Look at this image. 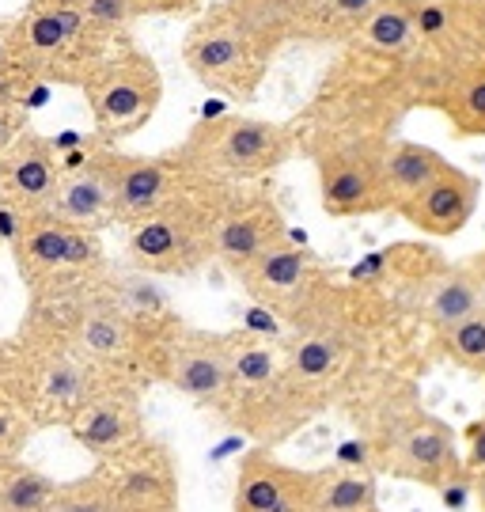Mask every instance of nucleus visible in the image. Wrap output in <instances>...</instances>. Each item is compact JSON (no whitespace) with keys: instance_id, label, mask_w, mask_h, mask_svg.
Returning <instances> with one entry per match:
<instances>
[{"instance_id":"nucleus-1","label":"nucleus","mask_w":485,"mask_h":512,"mask_svg":"<svg viewBox=\"0 0 485 512\" xmlns=\"http://www.w3.org/2000/svg\"><path fill=\"white\" fill-rule=\"evenodd\" d=\"M228 186L190 175L152 217L129 224V258L144 274H194L213 258V228Z\"/></svg>"},{"instance_id":"nucleus-2","label":"nucleus","mask_w":485,"mask_h":512,"mask_svg":"<svg viewBox=\"0 0 485 512\" xmlns=\"http://www.w3.org/2000/svg\"><path fill=\"white\" fill-rule=\"evenodd\" d=\"M360 448L368 452L364 463L372 471L414 478L432 490H444L451 486V478L467 475L448 425L391 391L376 403V414H372V425L360 440Z\"/></svg>"},{"instance_id":"nucleus-3","label":"nucleus","mask_w":485,"mask_h":512,"mask_svg":"<svg viewBox=\"0 0 485 512\" xmlns=\"http://www.w3.org/2000/svg\"><path fill=\"white\" fill-rule=\"evenodd\" d=\"M114 380L122 376L91 365L72 346H23L16 353H4V365H0V384L16 395V403L23 406L35 429L69 425Z\"/></svg>"},{"instance_id":"nucleus-4","label":"nucleus","mask_w":485,"mask_h":512,"mask_svg":"<svg viewBox=\"0 0 485 512\" xmlns=\"http://www.w3.org/2000/svg\"><path fill=\"white\" fill-rule=\"evenodd\" d=\"M292 152H296V133H288L285 126L266 122V118L228 114V118L194 126V133L175 156L190 175L232 186L270 175Z\"/></svg>"},{"instance_id":"nucleus-5","label":"nucleus","mask_w":485,"mask_h":512,"mask_svg":"<svg viewBox=\"0 0 485 512\" xmlns=\"http://www.w3.org/2000/svg\"><path fill=\"white\" fill-rule=\"evenodd\" d=\"M103 42L107 38L84 19L80 0H35L12 35V54L31 69L72 80V73L88 76L103 61Z\"/></svg>"},{"instance_id":"nucleus-6","label":"nucleus","mask_w":485,"mask_h":512,"mask_svg":"<svg viewBox=\"0 0 485 512\" xmlns=\"http://www.w3.org/2000/svg\"><path fill=\"white\" fill-rule=\"evenodd\" d=\"M80 84L88 92L95 126L110 141H122L129 133H137L156 114L163 99V80L156 61L137 54V50L103 57Z\"/></svg>"},{"instance_id":"nucleus-7","label":"nucleus","mask_w":485,"mask_h":512,"mask_svg":"<svg viewBox=\"0 0 485 512\" xmlns=\"http://www.w3.org/2000/svg\"><path fill=\"white\" fill-rule=\"evenodd\" d=\"M383 148H387L383 137L360 133L315 152L319 194L330 217H368V213L391 209L383 190Z\"/></svg>"},{"instance_id":"nucleus-8","label":"nucleus","mask_w":485,"mask_h":512,"mask_svg":"<svg viewBox=\"0 0 485 512\" xmlns=\"http://www.w3.org/2000/svg\"><path fill=\"white\" fill-rule=\"evenodd\" d=\"M182 57L201 84L235 95V99H251L270 65V54L254 38L243 35L220 8L190 31Z\"/></svg>"},{"instance_id":"nucleus-9","label":"nucleus","mask_w":485,"mask_h":512,"mask_svg":"<svg viewBox=\"0 0 485 512\" xmlns=\"http://www.w3.org/2000/svg\"><path fill=\"white\" fill-rule=\"evenodd\" d=\"M198 406L224 414L232 399V338H209L175 327L156 357V376Z\"/></svg>"},{"instance_id":"nucleus-10","label":"nucleus","mask_w":485,"mask_h":512,"mask_svg":"<svg viewBox=\"0 0 485 512\" xmlns=\"http://www.w3.org/2000/svg\"><path fill=\"white\" fill-rule=\"evenodd\" d=\"M12 251L19 258L23 281H31V289L46 285V281H57V277L95 281L103 274L99 232L72 228V224H61V220L46 217V213L27 220V228H23V236H19Z\"/></svg>"},{"instance_id":"nucleus-11","label":"nucleus","mask_w":485,"mask_h":512,"mask_svg":"<svg viewBox=\"0 0 485 512\" xmlns=\"http://www.w3.org/2000/svg\"><path fill=\"white\" fill-rule=\"evenodd\" d=\"M95 471L107 478L118 512H179V467L160 440L141 437Z\"/></svg>"},{"instance_id":"nucleus-12","label":"nucleus","mask_w":485,"mask_h":512,"mask_svg":"<svg viewBox=\"0 0 485 512\" xmlns=\"http://www.w3.org/2000/svg\"><path fill=\"white\" fill-rule=\"evenodd\" d=\"M239 277H243V289L258 304H266L277 315H285L292 327L330 289L323 266L307 255L304 247H292V243H281V247H273L266 255H258L247 270H239Z\"/></svg>"},{"instance_id":"nucleus-13","label":"nucleus","mask_w":485,"mask_h":512,"mask_svg":"<svg viewBox=\"0 0 485 512\" xmlns=\"http://www.w3.org/2000/svg\"><path fill=\"white\" fill-rule=\"evenodd\" d=\"M319 509V471L288 467L266 448L243 456L235 471L232 512H315Z\"/></svg>"},{"instance_id":"nucleus-14","label":"nucleus","mask_w":485,"mask_h":512,"mask_svg":"<svg viewBox=\"0 0 485 512\" xmlns=\"http://www.w3.org/2000/svg\"><path fill=\"white\" fill-rule=\"evenodd\" d=\"M288 243V228L270 194H228L213 228V255L232 266L235 274L247 270L254 258Z\"/></svg>"},{"instance_id":"nucleus-15","label":"nucleus","mask_w":485,"mask_h":512,"mask_svg":"<svg viewBox=\"0 0 485 512\" xmlns=\"http://www.w3.org/2000/svg\"><path fill=\"white\" fill-rule=\"evenodd\" d=\"M65 429H69V437L76 440L88 456L99 459V463L110 456H118V452L133 448L141 437H148V433H144L141 391H137V384H129V380H114V384L103 387Z\"/></svg>"},{"instance_id":"nucleus-16","label":"nucleus","mask_w":485,"mask_h":512,"mask_svg":"<svg viewBox=\"0 0 485 512\" xmlns=\"http://www.w3.org/2000/svg\"><path fill=\"white\" fill-rule=\"evenodd\" d=\"M190 179L179 156H122L114 152V220L152 217L163 202L175 198V190Z\"/></svg>"},{"instance_id":"nucleus-17","label":"nucleus","mask_w":485,"mask_h":512,"mask_svg":"<svg viewBox=\"0 0 485 512\" xmlns=\"http://www.w3.org/2000/svg\"><path fill=\"white\" fill-rule=\"evenodd\" d=\"M46 217L99 232L107 220H114V152L99 148L91 152L76 171H65L57 183L54 202L46 205Z\"/></svg>"},{"instance_id":"nucleus-18","label":"nucleus","mask_w":485,"mask_h":512,"mask_svg":"<svg viewBox=\"0 0 485 512\" xmlns=\"http://www.w3.org/2000/svg\"><path fill=\"white\" fill-rule=\"evenodd\" d=\"M61 183V160L54 156V145L35 133H23L0 156V198L19 205L27 217L46 213Z\"/></svg>"},{"instance_id":"nucleus-19","label":"nucleus","mask_w":485,"mask_h":512,"mask_svg":"<svg viewBox=\"0 0 485 512\" xmlns=\"http://www.w3.org/2000/svg\"><path fill=\"white\" fill-rule=\"evenodd\" d=\"M474 205H478V179L448 164L425 190H417L414 198L395 213H402L425 236L444 239L459 236L467 228V220L474 217Z\"/></svg>"},{"instance_id":"nucleus-20","label":"nucleus","mask_w":485,"mask_h":512,"mask_svg":"<svg viewBox=\"0 0 485 512\" xmlns=\"http://www.w3.org/2000/svg\"><path fill=\"white\" fill-rule=\"evenodd\" d=\"M485 308V262H463V266H451L440 277L429 281V293L421 300V315L436 334H444L448 327L470 319L474 311Z\"/></svg>"},{"instance_id":"nucleus-21","label":"nucleus","mask_w":485,"mask_h":512,"mask_svg":"<svg viewBox=\"0 0 485 512\" xmlns=\"http://www.w3.org/2000/svg\"><path fill=\"white\" fill-rule=\"evenodd\" d=\"M432 107L444 110L455 137H485V54L455 61L436 84Z\"/></svg>"},{"instance_id":"nucleus-22","label":"nucleus","mask_w":485,"mask_h":512,"mask_svg":"<svg viewBox=\"0 0 485 512\" xmlns=\"http://www.w3.org/2000/svg\"><path fill=\"white\" fill-rule=\"evenodd\" d=\"M444 167H448V160L436 148L417 145V141H387V148H383V190H387V205L402 209Z\"/></svg>"},{"instance_id":"nucleus-23","label":"nucleus","mask_w":485,"mask_h":512,"mask_svg":"<svg viewBox=\"0 0 485 512\" xmlns=\"http://www.w3.org/2000/svg\"><path fill=\"white\" fill-rule=\"evenodd\" d=\"M357 38L372 54H383V57H406L421 46L406 0H383L376 12L368 16V23L357 31Z\"/></svg>"},{"instance_id":"nucleus-24","label":"nucleus","mask_w":485,"mask_h":512,"mask_svg":"<svg viewBox=\"0 0 485 512\" xmlns=\"http://www.w3.org/2000/svg\"><path fill=\"white\" fill-rule=\"evenodd\" d=\"M54 478L31 463L4 459L0 463V512H46L57 497Z\"/></svg>"},{"instance_id":"nucleus-25","label":"nucleus","mask_w":485,"mask_h":512,"mask_svg":"<svg viewBox=\"0 0 485 512\" xmlns=\"http://www.w3.org/2000/svg\"><path fill=\"white\" fill-rule=\"evenodd\" d=\"M285 372L281 349L270 342H254L251 334H235L232 338V395L243 391H258V387L273 384ZM232 403V399H228Z\"/></svg>"},{"instance_id":"nucleus-26","label":"nucleus","mask_w":485,"mask_h":512,"mask_svg":"<svg viewBox=\"0 0 485 512\" xmlns=\"http://www.w3.org/2000/svg\"><path fill=\"white\" fill-rule=\"evenodd\" d=\"M315 512H379L372 478L349 467L319 471V509Z\"/></svg>"},{"instance_id":"nucleus-27","label":"nucleus","mask_w":485,"mask_h":512,"mask_svg":"<svg viewBox=\"0 0 485 512\" xmlns=\"http://www.w3.org/2000/svg\"><path fill=\"white\" fill-rule=\"evenodd\" d=\"M379 4L383 0H315L307 8L300 31L319 38H349L368 23V16L376 12Z\"/></svg>"},{"instance_id":"nucleus-28","label":"nucleus","mask_w":485,"mask_h":512,"mask_svg":"<svg viewBox=\"0 0 485 512\" xmlns=\"http://www.w3.org/2000/svg\"><path fill=\"white\" fill-rule=\"evenodd\" d=\"M436 338H440L444 357H451L459 368H470V372L485 376V308L474 311L463 323L448 327L444 334H436Z\"/></svg>"},{"instance_id":"nucleus-29","label":"nucleus","mask_w":485,"mask_h":512,"mask_svg":"<svg viewBox=\"0 0 485 512\" xmlns=\"http://www.w3.org/2000/svg\"><path fill=\"white\" fill-rule=\"evenodd\" d=\"M50 512H118V509H114L107 478L99 475V471H91L88 478L61 482L57 497L50 501Z\"/></svg>"},{"instance_id":"nucleus-30","label":"nucleus","mask_w":485,"mask_h":512,"mask_svg":"<svg viewBox=\"0 0 485 512\" xmlns=\"http://www.w3.org/2000/svg\"><path fill=\"white\" fill-rule=\"evenodd\" d=\"M4 365V361H0ZM35 433L31 418L23 414V406L16 403V395L0 384V463L4 459H19V452L27 448V440Z\"/></svg>"},{"instance_id":"nucleus-31","label":"nucleus","mask_w":485,"mask_h":512,"mask_svg":"<svg viewBox=\"0 0 485 512\" xmlns=\"http://www.w3.org/2000/svg\"><path fill=\"white\" fill-rule=\"evenodd\" d=\"M80 8H84V19L103 38L118 35L129 19H133V12H129L122 0H80Z\"/></svg>"},{"instance_id":"nucleus-32","label":"nucleus","mask_w":485,"mask_h":512,"mask_svg":"<svg viewBox=\"0 0 485 512\" xmlns=\"http://www.w3.org/2000/svg\"><path fill=\"white\" fill-rule=\"evenodd\" d=\"M467 456H463V471L474 478L485 475V418L470 421L467 425Z\"/></svg>"},{"instance_id":"nucleus-33","label":"nucleus","mask_w":485,"mask_h":512,"mask_svg":"<svg viewBox=\"0 0 485 512\" xmlns=\"http://www.w3.org/2000/svg\"><path fill=\"white\" fill-rule=\"evenodd\" d=\"M27 213L12 205L8 198H0V243H8V247H16L19 236H23V228H27Z\"/></svg>"},{"instance_id":"nucleus-34","label":"nucleus","mask_w":485,"mask_h":512,"mask_svg":"<svg viewBox=\"0 0 485 512\" xmlns=\"http://www.w3.org/2000/svg\"><path fill=\"white\" fill-rule=\"evenodd\" d=\"M133 16H171V12H186L198 0H122Z\"/></svg>"},{"instance_id":"nucleus-35","label":"nucleus","mask_w":485,"mask_h":512,"mask_svg":"<svg viewBox=\"0 0 485 512\" xmlns=\"http://www.w3.org/2000/svg\"><path fill=\"white\" fill-rule=\"evenodd\" d=\"M474 490H478V497H482V512H485V475L474 478Z\"/></svg>"},{"instance_id":"nucleus-36","label":"nucleus","mask_w":485,"mask_h":512,"mask_svg":"<svg viewBox=\"0 0 485 512\" xmlns=\"http://www.w3.org/2000/svg\"><path fill=\"white\" fill-rule=\"evenodd\" d=\"M482 262H485V255H482Z\"/></svg>"},{"instance_id":"nucleus-37","label":"nucleus","mask_w":485,"mask_h":512,"mask_svg":"<svg viewBox=\"0 0 485 512\" xmlns=\"http://www.w3.org/2000/svg\"><path fill=\"white\" fill-rule=\"evenodd\" d=\"M46 512H50V509H46Z\"/></svg>"}]
</instances>
